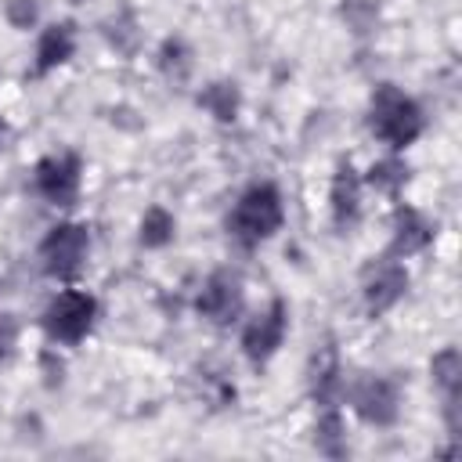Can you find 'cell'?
<instances>
[{"label": "cell", "mask_w": 462, "mask_h": 462, "mask_svg": "<svg viewBox=\"0 0 462 462\" xmlns=\"http://www.w3.org/2000/svg\"><path fill=\"white\" fill-rule=\"evenodd\" d=\"M285 220V206H282V191L271 180L249 184L238 202L227 213V235L242 245V249H256L260 242H267Z\"/></svg>", "instance_id": "6da1fadb"}, {"label": "cell", "mask_w": 462, "mask_h": 462, "mask_svg": "<svg viewBox=\"0 0 462 462\" xmlns=\"http://www.w3.org/2000/svg\"><path fill=\"white\" fill-rule=\"evenodd\" d=\"M368 126H372V134L383 144H390L393 152H401V148H408V144H415L422 137L426 116L415 105V97H408L401 87L379 83L375 94H372V101H368Z\"/></svg>", "instance_id": "7a4b0ae2"}, {"label": "cell", "mask_w": 462, "mask_h": 462, "mask_svg": "<svg viewBox=\"0 0 462 462\" xmlns=\"http://www.w3.org/2000/svg\"><path fill=\"white\" fill-rule=\"evenodd\" d=\"M94 318H97V300L87 289H65V292H58L47 303V310H43V332H47L51 343L76 346V343H83L90 336Z\"/></svg>", "instance_id": "3957f363"}, {"label": "cell", "mask_w": 462, "mask_h": 462, "mask_svg": "<svg viewBox=\"0 0 462 462\" xmlns=\"http://www.w3.org/2000/svg\"><path fill=\"white\" fill-rule=\"evenodd\" d=\"M87 253H90V235H87V227L76 224V220H61V224H54V227L43 235V242H40V267H43L51 278H72V274L83 267Z\"/></svg>", "instance_id": "277c9868"}, {"label": "cell", "mask_w": 462, "mask_h": 462, "mask_svg": "<svg viewBox=\"0 0 462 462\" xmlns=\"http://www.w3.org/2000/svg\"><path fill=\"white\" fill-rule=\"evenodd\" d=\"M32 184L40 191V199H47L51 206H72L79 199L83 188V162L72 152H51L36 162L32 170Z\"/></svg>", "instance_id": "5b68a950"}, {"label": "cell", "mask_w": 462, "mask_h": 462, "mask_svg": "<svg viewBox=\"0 0 462 462\" xmlns=\"http://www.w3.org/2000/svg\"><path fill=\"white\" fill-rule=\"evenodd\" d=\"M285 332H289V307L285 300H271L260 314H253L242 328V354L249 357V365H267L278 346L285 343Z\"/></svg>", "instance_id": "8992f818"}, {"label": "cell", "mask_w": 462, "mask_h": 462, "mask_svg": "<svg viewBox=\"0 0 462 462\" xmlns=\"http://www.w3.org/2000/svg\"><path fill=\"white\" fill-rule=\"evenodd\" d=\"M408 292V271L397 256H379L365 267L361 274V296H365V310L372 318L393 310L401 303V296Z\"/></svg>", "instance_id": "52a82bcc"}, {"label": "cell", "mask_w": 462, "mask_h": 462, "mask_svg": "<svg viewBox=\"0 0 462 462\" xmlns=\"http://www.w3.org/2000/svg\"><path fill=\"white\" fill-rule=\"evenodd\" d=\"M350 404L368 426H393L401 415V386L390 375H361L350 383Z\"/></svg>", "instance_id": "ba28073f"}, {"label": "cell", "mask_w": 462, "mask_h": 462, "mask_svg": "<svg viewBox=\"0 0 462 462\" xmlns=\"http://www.w3.org/2000/svg\"><path fill=\"white\" fill-rule=\"evenodd\" d=\"M242 307H245V292L235 271H213L195 296V310L213 325H231L242 314Z\"/></svg>", "instance_id": "9c48e42d"}, {"label": "cell", "mask_w": 462, "mask_h": 462, "mask_svg": "<svg viewBox=\"0 0 462 462\" xmlns=\"http://www.w3.org/2000/svg\"><path fill=\"white\" fill-rule=\"evenodd\" d=\"M310 393L321 408H332L343 401L346 393V375H343V361H339V350L336 343H325L314 361H310Z\"/></svg>", "instance_id": "30bf717a"}, {"label": "cell", "mask_w": 462, "mask_h": 462, "mask_svg": "<svg viewBox=\"0 0 462 462\" xmlns=\"http://www.w3.org/2000/svg\"><path fill=\"white\" fill-rule=\"evenodd\" d=\"M361 173L350 166V162H339L336 173H332V188H328V206H332V224L343 231V227H354L357 217H361Z\"/></svg>", "instance_id": "8fae6325"}, {"label": "cell", "mask_w": 462, "mask_h": 462, "mask_svg": "<svg viewBox=\"0 0 462 462\" xmlns=\"http://www.w3.org/2000/svg\"><path fill=\"white\" fill-rule=\"evenodd\" d=\"M433 242V224L426 220V213H419L415 206H397L393 213V238H390V256L408 260L415 253H422Z\"/></svg>", "instance_id": "7c38bea8"}, {"label": "cell", "mask_w": 462, "mask_h": 462, "mask_svg": "<svg viewBox=\"0 0 462 462\" xmlns=\"http://www.w3.org/2000/svg\"><path fill=\"white\" fill-rule=\"evenodd\" d=\"M76 51V25L72 22H51L40 40H36V61H32V79L54 72L58 65H65Z\"/></svg>", "instance_id": "4fadbf2b"}, {"label": "cell", "mask_w": 462, "mask_h": 462, "mask_svg": "<svg viewBox=\"0 0 462 462\" xmlns=\"http://www.w3.org/2000/svg\"><path fill=\"white\" fill-rule=\"evenodd\" d=\"M314 448L328 458H343L346 455V426H343V415L339 408H321L318 422H314Z\"/></svg>", "instance_id": "5bb4252c"}, {"label": "cell", "mask_w": 462, "mask_h": 462, "mask_svg": "<svg viewBox=\"0 0 462 462\" xmlns=\"http://www.w3.org/2000/svg\"><path fill=\"white\" fill-rule=\"evenodd\" d=\"M199 105H202L217 123H235V119H238L242 94H238V87H235V83L217 79V83H209V87L199 94Z\"/></svg>", "instance_id": "9a60e30c"}, {"label": "cell", "mask_w": 462, "mask_h": 462, "mask_svg": "<svg viewBox=\"0 0 462 462\" xmlns=\"http://www.w3.org/2000/svg\"><path fill=\"white\" fill-rule=\"evenodd\" d=\"M430 375H433L437 390L444 393V401H458V390H462V357H458L455 346H444V350L433 354Z\"/></svg>", "instance_id": "2e32d148"}, {"label": "cell", "mask_w": 462, "mask_h": 462, "mask_svg": "<svg viewBox=\"0 0 462 462\" xmlns=\"http://www.w3.org/2000/svg\"><path fill=\"white\" fill-rule=\"evenodd\" d=\"M173 231H177V220L166 206H148L144 217H141V245L148 249H162L173 242Z\"/></svg>", "instance_id": "e0dca14e"}, {"label": "cell", "mask_w": 462, "mask_h": 462, "mask_svg": "<svg viewBox=\"0 0 462 462\" xmlns=\"http://www.w3.org/2000/svg\"><path fill=\"white\" fill-rule=\"evenodd\" d=\"M159 69L173 83H184L188 79V72H191V51H188V43L180 36L162 40V47H159Z\"/></svg>", "instance_id": "ac0fdd59"}, {"label": "cell", "mask_w": 462, "mask_h": 462, "mask_svg": "<svg viewBox=\"0 0 462 462\" xmlns=\"http://www.w3.org/2000/svg\"><path fill=\"white\" fill-rule=\"evenodd\" d=\"M361 180H368L383 195H397L408 184V166L401 159H379V162H372L368 177H361Z\"/></svg>", "instance_id": "d6986e66"}, {"label": "cell", "mask_w": 462, "mask_h": 462, "mask_svg": "<svg viewBox=\"0 0 462 462\" xmlns=\"http://www.w3.org/2000/svg\"><path fill=\"white\" fill-rule=\"evenodd\" d=\"M4 14H7V22H11L14 29H29V25L40 18V4H36V0H7Z\"/></svg>", "instance_id": "ffe728a7"}, {"label": "cell", "mask_w": 462, "mask_h": 462, "mask_svg": "<svg viewBox=\"0 0 462 462\" xmlns=\"http://www.w3.org/2000/svg\"><path fill=\"white\" fill-rule=\"evenodd\" d=\"M14 343H18V321L7 310H0V361L14 354Z\"/></svg>", "instance_id": "44dd1931"}, {"label": "cell", "mask_w": 462, "mask_h": 462, "mask_svg": "<svg viewBox=\"0 0 462 462\" xmlns=\"http://www.w3.org/2000/svg\"><path fill=\"white\" fill-rule=\"evenodd\" d=\"M0 141H4V119H0Z\"/></svg>", "instance_id": "7402d4cb"}]
</instances>
